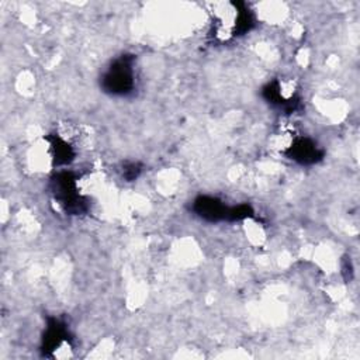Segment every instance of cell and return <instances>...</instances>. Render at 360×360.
I'll return each mask as SVG.
<instances>
[{"label":"cell","instance_id":"cell-1","mask_svg":"<svg viewBox=\"0 0 360 360\" xmlns=\"http://www.w3.org/2000/svg\"><path fill=\"white\" fill-rule=\"evenodd\" d=\"M105 83L111 93L125 94L129 91L134 86L132 59H118L105 75Z\"/></svg>","mask_w":360,"mask_h":360}]
</instances>
